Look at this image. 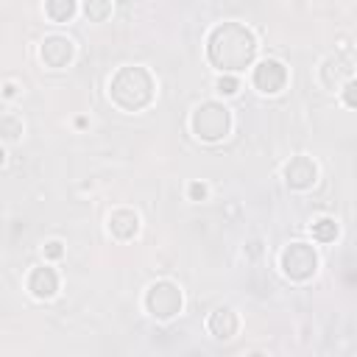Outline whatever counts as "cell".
Here are the masks:
<instances>
[{"mask_svg": "<svg viewBox=\"0 0 357 357\" xmlns=\"http://www.w3.org/2000/svg\"><path fill=\"white\" fill-rule=\"evenodd\" d=\"M209 61L218 70H243L254 61L257 39L254 33L240 22H223L209 36Z\"/></svg>", "mask_w": 357, "mask_h": 357, "instance_id": "1", "label": "cell"}, {"mask_svg": "<svg viewBox=\"0 0 357 357\" xmlns=\"http://www.w3.org/2000/svg\"><path fill=\"white\" fill-rule=\"evenodd\" d=\"M109 95H112V100L117 106H123L128 112H137V109L151 103V98H153V78H151V73L145 67H120L112 75Z\"/></svg>", "mask_w": 357, "mask_h": 357, "instance_id": "2", "label": "cell"}, {"mask_svg": "<svg viewBox=\"0 0 357 357\" xmlns=\"http://www.w3.org/2000/svg\"><path fill=\"white\" fill-rule=\"evenodd\" d=\"M229 128H231V114L220 103H212V100L209 103H201L195 109V114H192V131L201 139H206V142L223 139L229 134Z\"/></svg>", "mask_w": 357, "mask_h": 357, "instance_id": "3", "label": "cell"}, {"mask_svg": "<svg viewBox=\"0 0 357 357\" xmlns=\"http://www.w3.org/2000/svg\"><path fill=\"white\" fill-rule=\"evenodd\" d=\"M318 268V257L312 251V245H304V243H290L284 251H282V271L290 276V279H310Z\"/></svg>", "mask_w": 357, "mask_h": 357, "instance_id": "4", "label": "cell"}, {"mask_svg": "<svg viewBox=\"0 0 357 357\" xmlns=\"http://www.w3.org/2000/svg\"><path fill=\"white\" fill-rule=\"evenodd\" d=\"M145 307L156 318H173L181 310V290L173 282H156L145 293Z\"/></svg>", "mask_w": 357, "mask_h": 357, "instance_id": "5", "label": "cell"}, {"mask_svg": "<svg viewBox=\"0 0 357 357\" xmlns=\"http://www.w3.org/2000/svg\"><path fill=\"white\" fill-rule=\"evenodd\" d=\"M284 84H287V70H284L282 61L268 59V61H262V64L254 67V86H257L259 92L273 95V92H279Z\"/></svg>", "mask_w": 357, "mask_h": 357, "instance_id": "6", "label": "cell"}, {"mask_svg": "<svg viewBox=\"0 0 357 357\" xmlns=\"http://www.w3.org/2000/svg\"><path fill=\"white\" fill-rule=\"evenodd\" d=\"M315 176H318V170L310 156H293L290 165L284 167V178L293 190H307L315 181Z\"/></svg>", "mask_w": 357, "mask_h": 357, "instance_id": "7", "label": "cell"}, {"mask_svg": "<svg viewBox=\"0 0 357 357\" xmlns=\"http://www.w3.org/2000/svg\"><path fill=\"white\" fill-rule=\"evenodd\" d=\"M73 59V42L67 36H47L42 42V61L47 67H67Z\"/></svg>", "mask_w": 357, "mask_h": 357, "instance_id": "8", "label": "cell"}, {"mask_svg": "<svg viewBox=\"0 0 357 357\" xmlns=\"http://www.w3.org/2000/svg\"><path fill=\"white\" fill-rule=\"evenodd\" d=\"M28 287L36 298H50L59 290V276H56L53 268H36L28 279Z\"/></svg>", "mask_w": 357, "mask_h": 357, "instance_id": "9", "label": "cell"}, {"mask_svg": "<svg viewBox=\"0 0 357 357\" xmlns=\"http://www.w3.org/2000/svg\"><path fill=\"white\" fill-rule=\"evenodd\" d=\"M109 229H112L114 237L128 240V237L137 234V229H139V218H137L131 209H117V212L109 215Z\"/></svg>", "mask_w": 357, "mask_h": 357, "instance_id": "10", "label": "cell"}, {"mask_svg": "<svg viewBox=\"0 0 357 357\" xmlns=\"http://www.w3.org/2000/svg\"><path fill=\"white\" fill-rule=\"evenodd\" d=\"M209 332L215 337H220V340H229L237 332V315H234V310H229V307L215 310L209 315Z\"/></svg>", "mask_w": 357, "mask_h": 357, "instance_id": "11", "label": "cell"}, {"mask_svg": "<svg viewBox=\"0 0 357 357\" xmlns=\"http://www.w3.org/2000/svg\"><path fill=\"white\" fill-rule=\"evenodd\" d=\"M45 11H47L50 20L64 22V20H70L75 14V0H47L45 3Z\"/></svg>", "mask_w": 357, "mask_h": 357, "instance_id": "12", "label": "cell"}, {"mask_svg": "<svg viewBox=\"0 0 357 357\" xmlns=\"http://www.w3.org/2000/svg\"><path fill=\"white\" fill-rule=\"evenodd\" d=\"M84 14H86L92 22H103V20L112 14V0H86V3H84Z\"/></svg>", "mask_w": 357, "mask_h": 357, "instance_id": "13", "label": "cell"}, {"mask_svg": "<svg viewBox=\"0 0 357 357\" xmlns=\"http://www.w3.org/2000/svg\"><path fill=\"white\" fill-rule=\"evenodd\" d=\"M312 237H315L318 243L335 240V237H337V223H335L332 218H321L318 223H312Z\"/></svg>", "mask_w": 357, "mask_h": 357, "instance_id": "14", "label": "cell"}, {"mask_svg": "<svg viewBox=\"0 0 357 357\" xmlns=\"http://www.w3.org/2000/svg\"><path fill=\"white\" fill-rule=\"evenodd\" d=\"M343 103L357 109V78H354V81H349V84L343 86Z\"/></svg>", "mask_w": 357, "mask_h": 357, "instance_id": "15", "label": "cell"}, {"mask_svg": "<svg viewBox=\"0 0 357 357\" xmlns=\"http://www.w3.org/2000/svg\"><path fill=\"white\" fill-rule=\"evenodd\" d=\"M218 92H220V95H234V92H237V78L223 75V78L218 81Z\"/></svg>", "mask_w": 357, "mask_h": 357, "instance_id": "16", "label": "cell"}, {"mask_svg": "<svg viewBox=\"0 0 357 357\" xmlns=\"http://www.w3.org/2000/svg\"><path fill=\"white\" fill-rule=\"evenodd\" d=\"M204 195H206V187L198 184V181H192V184H190V198H192V201H201Z\"/></svg>", "mask_w": 357, "mask_h": 357, "instance_id": "17", "label": "cell"}, {"mask_svg": "<svg viewBox=\"0 0 357 357\" xmlns=\"http://www.w3.org/2000/svg\"><path fill=\"white\" fill-rule=\"evenodd\" d=\"M45 257H47V259H56V257H61V243H47V248H45Z\"/></svg>", "mask_w": 357, "mask_h": 357, "instance_id": "18", "label": "cell"}]
</instances>
